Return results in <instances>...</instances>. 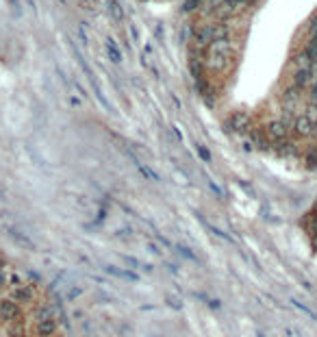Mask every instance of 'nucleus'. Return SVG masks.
I'll list each match as a JSON object with an SVG mask.
<instances>
[{"mask_svg": "<svg viewBox=\"0 0 317 337\" xmlns=\"http://www.w3.org/2000/svg\"><path fill=\"white\" fill-rule=\"evenodd\" d=\"M107 50H109V54H111V59H113L115 63H120V61H122V52H120V50H118V46H115V42H113V39H109V42H107Z\"/></svg>", "mask_w": 317, "mask_h": 337, "instance_id": "nucleus-1", "label": "nucleus"}, {"mask_svg": "<svg viewBox=\"0 0 317 337\" xmlns=\"http://www.w3.org/2000/svg\"><path fill=\"white\" fill-rule=\"evenodd\" d=\"M109 11L113 13L115 20H122L124 18V11H122V7H120L118 0H109Z\"/></svg>", "mask_w": 317, "mask_h": 337, "instance_id": "nucleus-2", "label": "nucleus"}]
</instances>
